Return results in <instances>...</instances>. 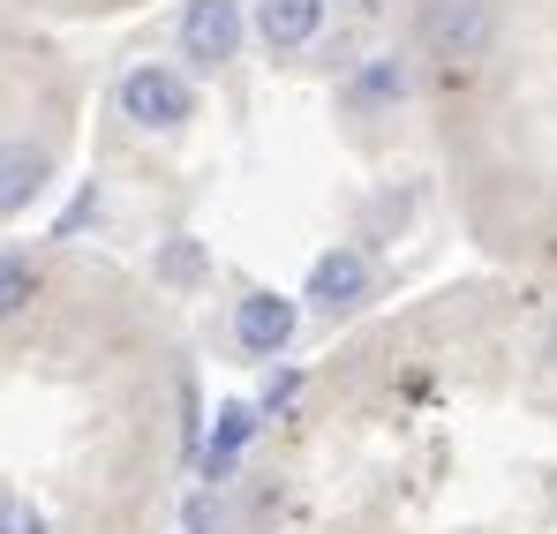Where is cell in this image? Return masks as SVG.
<instances>
[{
	"label": "cell",
	"instance_id": "obj_1",
	"mask_svg": "<svg viewBox=\"0 0 557 534\" xmlns=\"http://www.w3.org/2000/svg\"><path fill=\"white\" fill-rule=\"evenodd\" d=\"M113 105H121V121H136V128H151V136H166V128H182L188 113H196V90H188L182 69L144 61V69H128V76H121Z\"/></svg>",
	"mask_w": 557,
	"mask_h": 534
},
{
	"label": "cell",
	"instance_id": "obj_2",
	"mask_svg": "<svg viewBox=\"0 0 557 534\" xmlns=\"http://www.w3.org/2000/svg\"><path fill=\"white\" fill-rule=\"evenodd\" d=\"M422 46L437 53V61H482L490 46H497V0H437L430 15H422Z\"/></svg>",
	"mask_w": 557,
	"mask_h": 534
},
{
	"label": "cell",
	"instance_id": "obj_3",
	"mask_svg": "<svg viewBox=\"0 0 557 534\" xmlns=\"http://www.w3.org/2000/svg\"><path fill=\"white\" fill-rule=\"evenodd\" d=\"M242 53V0H188L182 8V61L226 69Z\"/></svg>",
	"mask_w": 557,
	"mask_h": 534
},
{
	"label": "cell",
	"instance_id": "obj_4",
	"mask_svg": "<svg viewBox=\"0 0 557 534\" xmlns=\"http://www.w3.org/2000/svg\"><path fill=\"white\" fill-rule=\"evenodd\" d=\"M294 332H301V309H294L286 294H272V286H257V294L234 301V339H242V355H286Z\"/></svg>",
	"mask_w": 557,
	"mask_h": 534
},
{
	"label": "cell",
	"instance_id": "obj_5",
	"mask_svg": "<svg viewBox=\"0 0 557 534\" xmlns=\"http://www.w3.org/2000/svg\"><path fill=\"white\" fill-rule=\"evenodd\" d=\"M362 294H370V257H362V249H324V257H317V271H309V301H317L324 316L362 309Z\"/></svg>",
	"mask_w": 557,
	"mask_h": 534
},
{
	"label": "cell",
	"instance_id": "obj_6",
	"mask_svg": "<svg viewBox=\"0 0 557 534\" xmlns=\"http://www.w3.org/2000/svg\"><path fill=\"white\" fill-rule=\"evenodd\" d=\"M46 181H53V159H46V144H23V136H8V144H0V219L30 211V203L46 196Z\"/></svg>",
	"mask_w": 557,
	"mask_h": 534
},
{
	"label": "cell",
	"instance_id": "obj_7",
	"mask_svg": "<svg viewBox=\"0 0 557 534\" xmlns=\"http://www.w3.org/2000/svg\"><path fill=\"white\" fill-rule=\"evenodd\" d=\"M324 30V0H257V38L278 53H301Z\"/></svg>",
	"mask_w": 557,
	"mask_h": 534
},
{
	"label": "cell",
	"instance_id": "obj_8",
	"mask_svg": "<svg viewBox=\"0 0 557 534\" xmlns=\"http://www.w3.org/2000/svg\"><path fill=\"white\" fill-rule=\"evenodd\" d=\"M257 422H264V407H249V399H226V407L211 414V445H203V467H211V474H226L242 451L257 445Z\"/></svg>",
	"mask_w": 557,
	"mask_h": 534
},
{
	"label": "cell",
	"instance_id": "obj_9",
	"mask_svg": "<svg viewBox=\"0 0 557 534\" xmlns=\"http://www.w3.org/2000/svg\"><path fill=\"white\" fill-rule=\"evenodd\" d=\"M399 98H407V69H399L392 53L370 61L362 76H347V105H355V113H384V105H399Z\"/></svg>",
	"mask_w": 557,
	"mask_h": 534
},
{
	"label": "cell",
	"instance_id": "obj_10",
	"mask_svg": "<svg viewBox=\"0 0 557 534\" xmlns=\"http://www.w3.org/2000/svg\"><path fill=\"white\" fill-rule=\"evenodd\" d=\"M30 301H38V271L23 264L15 249H0V324H8V316H23Z\"/></svg>",
	"mask_w": 557,
	"mask_h": 534
},
{
	"label": "cell",
	"instance_id": "obj_11",
	"mask_svg": "<svg viewBox=\"0 0 557 534\" xmlns=\"http://www.w3.org/2000/svg\"><path fill=\"white\" fill-rule=\"evenodd\" d=\"M159 278L196 286V278H203V249H196V241H166V249H159Z\"/></svg>",
	"mask_w": 557,
	"mask_h": 534
}]
</instances>
